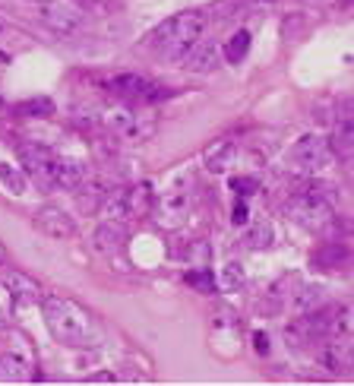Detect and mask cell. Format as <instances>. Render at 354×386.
Masks as SVG:
<instances>
[{"label":"cell","instance_id":"cell-32","mask_svg":"<svg viewBox=\"0 0 354 386\" xmlns=\"http://www.w3.org/2000/svg\"><path fill=\"white\" fill-rule=\"evenodd\" d=\"M231 187H234L237 193H253V191H256V181H250V178H237V181H231Z\"/></svg>","mask_w":354,"mask_h":386},{"label":"cell","instance_id":"cell-12","mask_svg":"<svg viewBox=\"0 0 354 386\" xmlns=\"http://www.w3.org/2000/svg\"><path fill=\"white\" fill-rule=\"evenodd\" d=\"M51 161H54V152H47L42 146H25L23 149L25 171H29V178H35L42 187H51Z\"/></svg>","mask_w":354,"mask_h":386},{"label":"cell","instance_id":"cell-8","mask_svg":"<svg viewBox=\"0 0 354 386\" xmlns=\"http://www.w3.org/2000/svg\"><path fill=\"white\" fill-rule=\"evenodd\" d=\"M108 89L114 92L118 98L124 101H155V98H165V92L152 83V79L139 76V73H120V76L108 79Z\"/></svg>","mask_w":354,"mask_h":386},{"label":"cell","instance_id":"cell-38","mask_svg":"<svg viewBox=\"0 0 354 386\" xmlns=\"http://www.w3.org/2000/svg\"><path fill=\"white\" fill-rule=\"evenodd\" d=\"M42 4H47V0H42Z\"/></svg>","mask_w":354,"mask_h":386},{"label":"cell","instance_id":"cell-13","mask_svg":"<svg viewBox=\"0 0 354 386\" xmlns=\"http://www.w3.org/2000/svg\"><path fill=\"white\" fill-rule=\"evenodd\" d=\"M234 159H237V146L231 143V140H215V143L206 146V152H202V165L212 174H224L234 165Z\"/></svg>","mask_w":354,"mask_h":386},{"label":"cell","instance_id":"cell-10","mask_svg":"<svg viewBox=\"0 0 354 386\" xmlns=\"http://www.w3.org/2000/svg\"><path fill=\"white\" fill-rule=\"evenodd\" d=\"M35 228L47 238H73L76 234V222L57 206H42L35 212Z\"/></svg>","mask_w":354,"mask_h":386},{"label":"cell","instance_id":"cell-2","mask_svg":"<svg viewBox=\"0 0 354 386\" xmlns=\"http://www.w3.org/2000/svg\"><path fill=\"white\" fill-rule=\"evenodd\" d=\"M202 32H206V13L183 10V13H177V16L165 19V23L152 32L149 45H152V51L159 54L161 60H183L187 51L202 38Z\"/></svg>","mask_w":354,"mask_h":386},{"label":"cell","instance_id":"cell-35","mask_svg":"<svg viewBox=\"0 0 354 386\" xmlns=\"http://www.w3.org/2000/svg\"><path fill=\"white\" fill-rule=\"evenodd\" d=\"M92 380H95V383H101V380H108V383H111V380H114V374H108V370H105V374H95Z\"/></svg>","mask_w":354,"mask_h":386},{"label":"cell","instance_id":"cell-6","mask_svg":"<svg viewBox=\"0 0 354 386\" xmlns=\"http://www.w3.org/2000/svg\"><path fill=\"white\" fill-rule=\"evenodd\" d=\"M332 317H336V307H313V310H304L288 329V339L295 345H310L316 339L329 336L332 329Z\"/></svg>","mask_w":354,"mask_h":386},{"label":"cell","instance_id":"cell-18","mask_svg":"<svg viewBox=\"0 0 354 386\" xmlns=\"http://www.w3.org/2000/svg\"><path fill=\"white\" fill-rule=\"evenodd\" d=\"M6 288H10L13 301H42V285L35 279H25V276L13 273L6 279Z\"/></svg>","mask_w":354,"mask_h":386},{"label":"cell","instance_id":"cell-22","mask_svg":"<svg viewBox=\"0 0 354 386\" xmlns=\"http://www.w3.org/2000/svg\"><path fill=\"white\" fill-rule=\"evenodd\" d=\"M323 297H326V291L319 285H301V288H297V295H295V310H297V314H304V310L319 307Z\"/></svg>","mask_w":354,"mask_h":386},{"label":"cell","instance_id":"cell-34","mask_svg":"<svg viewBox=\"0 0 354 386\" xmlns=\"http://www.w3.org/2000/svg\"><path fill=\"white\" fill-rule=\"evenodd\" d=\"M253 345H256V348H260V351H263V355H266V351H269V342H266V336H263V333H256V339H253Z\"/></svg>","mask_w":354,"mask_h":386},{"label":"cell","instance_id":"cell-33","mask_svg":"<svg viewBox=\"0 0 354 386\" xmlns=\"http://www.w3.org/2000/svg\"><path fill=\"white\" fill-rule=\"evenodd\" d=\"M234 222H237V225H244V222H247V203H244V200L234 203Z\"/></svg>","mask_w":354,"mask_h":386},{"label":"cell","instance_id":"cell-16","mask_svg":"<svg viewBox=\"0 0 354 386\" xmlns=\"http://www.w3.org/2000/svg\"><path fill=\"white\" fill-rule=\"evenodd\" d=\"M32 377L29 361L19 355H0V380L4 383H25Z\"/></svg>","mask_w":354,"mask_h":386},{"label":"cell","instance_id":"cell-19","mask_svg":"<svg viewBox=\"0 0 354 386\" xmlns=\"http://www.w3.org/2000/svg\"><path fill=\"white\" fill-rule=\"evenodd\" d=\"M319 361H323V368H329V370H345V368H348V361H351L348 342H338V339H332V345H326V348H323Z\"/></svg>","mask_w":354,"mask_h":386},{"label":"cell","instance_id":"cell-23","mask_svg":"<svg viewBox=\"0 0 354 386\" xmlns=\"http://www.w3.org/2000/svg\"><path fill=\"white\" fill-rule=\"evenodd\" d=\"M329 146H332V152H338L342 159H348V155H351V120H348V118H345L342 124L336 127V133H332Z\"/></svg>","mask_w":354,"mask_h":386},{"label":"cell","instance_id":"cell-24","mask_svg":"<svg viewBox=\"0 0 354 386\" xmlns=\"http://www.w3.org/2000/svg\"><path fill=\"white\" fill-rule=\"evenodd\" d=\"M247 48H250V32H234L231 42L224 45V57H228L231 64H241V60L247 57Z\"/></svg>","mask_w":354,"mask_h":386},{"label":"cell","instance_id":"cell-3","mask_svg":"<svg viewBox=\"0 0 354 386\" xmlns=\"http://www.w3.org/2000/svg\"><path fill=\"white\" fill-rule=\"evenodd\" d=\"M95 118H98L101 130L114 133L127 143H142L155 130V120L149 114L133 111V108H95Z\"/></svg>","mask_w":354,"mask_h":386},{"label":"cell","instance_id":"cell-36","mask_svg":"<svg viewBox=\"0 0 354 386\" xmlns=\"http://www.w3.org/2000/svg\"><path fill=\"white\" fill-rule=\"evenodd\" d=\"M4 256H6V250H4V244H0V263H4Z\"/></svg>","mask_w":354,"mask_h":386},{"label":"cell","instance_id":"cell-9","mask_svg":"<svg viewBox=\"0 0 354 386\" xmlns=\"http://www.w3.org/2000/svg\"><path fill=\"white\" fill-rule=\"evenodd\" d=\"M42 19L54 32H76L83 25V10L67 0H47L42 6Z\"/></svg>","mask_w":354,"mask_h":386},{"label":"cell","instance_id":"cell-14","mask_svg":"<svg viewBox=\"0 0 354 386\" xmlns=\"http://www.w3.org/2000/svg\"><path fill=\"white\" fill-rule=\"evenodd\" d=\"M183 64H187V70H193V73H212L215 67H219V45H212V42L200 45L196 42L193 48L187 51Z\"/></svg>","mask_w":354,"mask_h":386},{"label":"cell","instance_id":"cell-25","mask_svg":"<svg viewBox=\"0 0 354 386\" xmlns=\"http://www.w3.org/2000/svg\"><path fill=\"white\" fill-rule=\"evenodd\" d=\"M345 260H348V250H345L342 244H332V247H323V250L316 254V263H319V266H326V269L342 266Z\"/></svg>","mask_w":354,"mask_h":386},{"label":"cell","instance_id":"cell-28","mask_svg":"<svg viewBox=\"0 0 354 386\" xmlns=\"http://www.w3.org/2000/svg\"><path fill=\"white\" fill-rule=\"evenodd\" d=\"M241 285H244V269L237 266V263H228V266L222 269V288L237 291Z\"/></svg>","mask_w":354,"mask_h":386},{"label":"cell","instance_id":"cell-20","mask_svg":"<svg viewBox=\"0 0 354 386\" xmlns=\"http://www.w3.org/2000/svg\"><path fill=\"white\" fill-rule=\"evenodd\" d=\"M127 203H130V219H139V215H146L149 209H152L155 196H152V187L149 184H136L127 191Z\"/></svg>","mask_w":354,"mask_h":386},{"label":"cell","instance_id":"cell-15","mask_svg":"<svg viewBox=\"0 0 354 386\" xmlns=\"http://www.w3.org/2000/svg\"><path fill=\"white\" fill-rule=\"evenodd\" d=\"M92 244H95V250H101V254H114V250L124 244V225L114 222V219H105L98 228H95Z\"/></svg>","mask_w":354,"mask_h":386},{"label":"cell","instance_id":"cell-17","mask_svg":"<svg viewBox=\"0 0 354 386\" xmlns=\"http://www.w3.org/2000/svg\"><path fill=\"white\" fill-rule=\"evenodd\" d=\"M295 193H301V196H310V200H316V203H326V206H336V187H332V184H326V181H316V178H304V181H297Z\"/></svg>","mask_w":354,"mask_h":386},{"label":"cell","instance_id":"cell-29","mask_svg":"<svg viewBox=\"0 0 354 386\" xmlns=\"http://www.w3.org/2000/svg\"><path fill=\"white\" fill-rule=\"evenodd\" d=\"M187 282L193 288H200V291H212L215 288L212 273H209V269H193V273H187Z\"/></svg>","mask_w":354,"mask_h":386},{"label":"cell","instance_id":"cell-5","mask_svg":"<svg viewBox=\"0 0 354 386\" xmlns=\"http://www.w3.org/2000/svg\"><path fill=\"white\" fill-rule=\"evenodd\" d=\"M190 206H193L190 187L174 184L171 191H165L159 196V203H152V212H155V222H159L161 228H177L190 215Z\"/></svg>","mask_w":354,"mask_h":386},{"label":"cell","instance_id":"cell-30","mask_svg":"<svg viewBox=\"0 0 354 386\" xmlns=\"http://www.w3.org/2000/svg\"><path fill=\"white\" fill-rule=\"evenodd\" d=\"M10 317H13V295H10V288L0 282V329L10 323Z\"/></svg>","mask_w":354,"mask_h":386},{"label":"cell","instance_id":"cell-27","mask_svg":"<svg viewBox=\"0 0 354 386\" xmlns=\"http://www.w3.org/2000/svg\"><path fill=\"white\" fill-rule=\"evenodd\" d=\"M16 111L29 114V118H47V114H54V101L51 98H32V101H23Z\"/></svg>","mask_w":354,"mask_h":386},{"label":"cell","instance_id":"cell-4","mask_svg":"<svg viewBox=\"0 0 354 386\" xmlns=\"http://www.w3.org/2000/svg\"><path fill=\"white\" fill-rule=\"evenodd\" d=\"M336 159V152H332L329 140L316 137V133H310V137H301L295 146H291V165L297 168L301 174H316L323 171L329 161Z\"/></svg>","mask_w":354,"mask_h":386},{"label":"cell","instance_id":"cell-11","mask_svg":"<svg viewBox=\"0 0 354 386\" xmlns=\"http://www.w3.org/2000/svg\"><path fill=\"white\" fill-rule=\"evenodd\" d=\"M86 181V168L76 159H64V155H54L51 161V187H64V191H76Z\"/></svg>","mask_w":354,"mask_h":386},{"label":"cell","instance_id":"cell-1","mask_svg":"<svg viewBox=\"0 0 354 386\" xmlns=\"http://www.w3.org/2000/svg\"><path fill=\"white\" fill-rule=\"evenodd\" d=\"M45 310V323L51 329V336L57 342L70 345V348H88V345H98L105 339L98 317L92 310H86L83 304L70 301V297H45L42 301Z\"/></svg>","mask_w":354,"mask_h":386},{"label":"cell","instance_id":"cell-31","mask_svg":"<svg viewBox=\"0 0 354 386\" xmlns=\"http://www.w3.org/2000/svg\"><path fill=\"white\" fill-rule=\"evenodd\" d=\"M187 260H209V244L206 241H193L190 244V250H187Z\"/></svg>","mask_w":354,"mask_h":386},{"label":"cell","instance_id":"cell-26","mask_svg":"<svg viewBox=\"0 0 354 386\" xmlns=\"http://www.w3.org/2000/svg\"><path fill=\"white\" fill-rule=\"evenodd\" d=\"M269 244H272V225L269 222H256V225L247 232V247L263 250V247H269Z\"/></svg>","mask_w":354,"mask_h":386},{"label":"cell","instance_id":"cell-7","mask_svg":"<svg viewBox=\"0 0 354 386\" xmlns=\"http://www.w3.org/2000/svg\"><path fill=\"white\" fill-rule=\"evenodd\" d=\"M285 212H288L291 219L297 222V225L313 228V232H319V228H326V225L332 222V206H326V203H316V200H310V196H301V193H295L288 203H285Z\"/></svg>","mask_w":354,"mask_h":386},{"label":"cell","instance_id":"cell-21","mask_svg":"<svg viewBox=\"0 0 354 386\" xmlns=\"http://www.w3.org/2000/svg\"><path fill=\"white\" fill-rule=\"evenodd\" d=\"M0 187L10 191L13 196H23L25 193V171H19L10 161H0Z\"/></svg>","mask_w":354,"mask_h":386},{"label":"cell","instance_id":"cell-37","mask_svg":"<svg viewBox=\"0 0 354 386\" xmlns=\"http://www.w3.org/2000/svg\"><path fill=\"white\" fill-rule=\"evenodd\" d=\"M0 32H4V25H0Z\"/></svg>","mask_w":354,"mask_h":386}]
</instances>
